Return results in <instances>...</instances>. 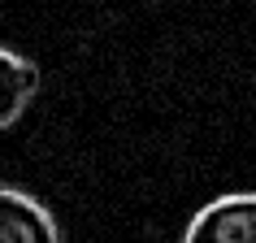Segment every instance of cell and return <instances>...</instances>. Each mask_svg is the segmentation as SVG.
I'll return each instance as SVG.
<instances>
[{"instance_id": "3", "label": "cell", "mask_w": 256, "mask_h": 243, "mask_svg": "<svg viewBox=\"0 0 256 243\" xmlns=\"http://www.w3.org/2000/svg\"><path fill=\"white\" fill-rule=\"evenodd\" d=\"M40 92V66L0 44V130H9Z\"/></svg>"}, {"instance_id": "1", "label": "cell", "mask_w": 256, "mask_h": 243, "mask_svg": "<svg viewBox=\"0 0 256 243\" xmlns=\"http://www.w3.org/2000/svg\"><path fill=\"white\" fill-rule=\"evenodd\" d=\"M182 243H256V191L217 196L187 222Z\"/></svg>"}, {"instance_id": "2", "label": "cell", "mask_w": 256, "mask_h": 243, "mask_svg": "<svg viewBox=\"0 0 256 243\" xmlns=\"http://www.w3.org/2000/svg\"><path fill=\"white\" fill-rule=\"evenodd\" d=\"M0 243H61V230L35 196L0 187Z\"/></svg>"}]
</instances>
